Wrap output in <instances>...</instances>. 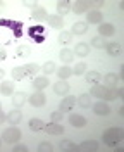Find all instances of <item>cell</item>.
Here are the masks:
<instances>
[{
  "label": "cell",
  "mask_w": 124,
  "mask_h": 152,
  "mask_svg": "<svg viewBox=\"0 0 124 152\" xmlns=\"http://www.w3.org/2000/svg\"><path fill=\"white\" fill-rule=\"evenodd\" d=\"M88 5H90V7H95L93 10H98L102 5H104V0H93V2H88Z\"/></svg>",
  "instance_id": "42"
},
{
  "label": "cell",
  "mask_w": 124,
  "mask_h": 152,
  "mask_svg": "<svg viewBox=\"0 0 124 152\" xmlns=\"http://www.w3.org/2000/svg\"><path fill=\"white\" fill-rule=\"evenodd\" d=\"M119 80H121V76L115 75V73H107L105 76H102L104 86H107V88H117V85H119Z\"/></svg>",
  "instance_id": "4"
},
{
  "label": "cell",
  "mask_w": 124,
  "mask_h": 152,
  "mask_svg": "<svg viewBox=\"0 0 124 152\" xmlns=\"http://www.w3.org/2000/svg\"><path fill=\"white\" fill-rule=\"evenodd\" d=\"M12 76H14V81H21V80H24L29 75H28V71H26V67L19 66V67H14L12 69Z\"/></svg>",
  "instance_id": "26"
},
{
  "label": "cell",
  "mask_w": 124,
  "mask_h": 152,
  "mask_svg": "<svg viewBox=\"0 0 124 152\" xmlns=\"http://www.w3.org/2000/svg\"><path fill=\"white\" fill-rule=\"evenodd\" d=\"M60 61H62L66 66H69V62L74 61V52L69 50V48H62V50H60Z\"/></svg>",
  "instance_id": "28"
},
{
  "label": "cell",
  "mask_w": 124,
  "mask_h": 152,
  "mask_svg": "<svg viewBox=\"0 0 124 152\" xmlns=\"http://www.w3.org/2000/svg\"><path fill=\"white\" fill-rule=\"evenodd\" d=\"M91 109H93V113L98 114V116H109L110 114V105L104 102V100H100V102H96V104H91Z\"/></svg>",
  "instance_id": "8"
},
{
  "label": "cell",
  "mask_w": 124,
  "mask_h": 152,
  "mask_svg": "<svg viewBox=\"0 0 124 152\" xmlns=\"http://www.w3.org/2000/svg\"><path fill=\"white\" fill-rule=\"evenodd\" d=\"M14 90H16V85H14V81H4V83L0 85V94L5 95V97H10V95H14Z\"/></svg>",
  "instance_id": "22"
},
{
  "label": "cell",
  "mask_w": 124,
  "mask_h": 152,
  "mask_svg": "<svg viewBox=\"0 0 124 152\" xmlns=\"http://www.w3.org/2000/svg\"><path fill=\"white\" fill-rule=\"evenodd\" d=\"M36 151L38 152H52L54 151V147H52V143L50 142H41V143H38Z\"/></svg>",
  "instance_id": "38"
},
{
  "label": "cell",
  "mask_w": 124,
  "mask_h": 152,
  "mask_svg": "<svg viewBox=\"0 0 124 152\" xmlns=\"http://www.w3.org/2000/svg\"><path fill=\"white\" fill-rule=\"evenodd\" d=\"M48 26L50 28H55V29H62L64 28V19L60 18V16H55V14H48Z\"/></svg>",
  "instance_id": "16"
},
{
  "label": "cell",
  "mask_w": 124,
  "mask_h": 152,
  "mask_svg": "<svg viewBox=\"0 0 124 152\" xmlns=\"http://www.w3.org/2000/svg\"><path fill=\"white\" fill-rule=\"evenodd\" d=\"M115 99H119L117 97V88H107L105 90V95H104V102H112V100H115Z\"/></svg>",
  "instance_id": "34"
},
{
  "label": "cell",
  "mask_w": 124,
  "mask_h": 152,
  "mask_svg": "<svg viewBox=\"0 0 124 152\" xmlns=\"http://www.w3.org/2000/svg\"><path fill=\"white\" fill-rule=\"evenodd\" d=\"M4 121H5V113H4V111H2V107H0V124L4 123Z\"/></svg>",
  "instance_id": "45"
},
{
  "label": "cell",
  "mask_w": 124,
  "mask_h": 152,
  "mask_svg": "<svg viewBox=\"0 0 124 152\" xmlns=\"http://www.w3.org/2000/svg\"><path fill=\"white\" fill-rule=\"evenodd\" d=\"M112 35H115L114 24H110V23H100L98 24V37L107 38V37H112Z\"/></svg>",
  "instance_id": "7"
},
{
  "label": "cell",
  "mask_w": 124,
  "mask_h": 152,
  "mask_svg": "<svg viewBox=\"0 0 124 152\" xmlns=\"http://www.w3.org/2000/svg\"><path fill=\"white\" fill-rule=\"evenodd\" d=\"M71 75H73V67L71 66H66V64H64L62 67H59L57 69V76L60 78V80H67Z\"/></svg>",
  "instance_id": "32"
},
{
  "label": "cell",
  "mask_w": 124,
  "mask_h": 152,
  "mask_svg": "<svg viewBox=\"0 0 124 152\" xmlns=\"http://www.w3.org/2000/svg\"><path fill=\"white\" fill-rule=\"evenodd\" d=\"M0 147H2V138H0Z\"/></svg>",
  "instance_id": "49"
},
{
  "label": "cell",
  "mask_w": 124,
  "mask_h": 152,
  "mask_svg": "<svg viewBox=\"0 0 124 152\" xmlns=\"http://www.w3.org/2000/svg\"><path fill=\"white\" fill-rule=\"evenodd\" d=\"M91 47H95V48H105V38L93 37V38H91Z\"/></svg>",
  "instance_id": "36"
},
{
  "label": "cell",
  "mask_w": 124,
  "mask_h": 152,
  "mask_svg": "<svg viewBox=\"0 0 124 152\" xmlns=\"http://www.w3.org/2000/svg\"><path fill=\"white\" fill-rule=\"evenodd\" d=\"M105 90H107V86L100 85V83H96V85H91V88H90L88 95H90V97H95V99H100V100H104Z\"/></svg>",
  "instance_id": "13"
},
{
  "label": "cell",
  "mask_w": 124,
  "mask_h": 152,
  "mask_svg": "<svg viewBox=\"0 0 124 152\" xmlns=\"http://www.w3.org/2000/svg\"><path fill=\"white\" fill-rule=\"evenodd\" d=\"M48 14H47V9L45 7H36V9H33V12H31V19L33 21H47Z\"/></svg>",
  "instance_id": "18"
},
{
  "label": "cell",
  "mask_w": 124,
  "mask_h": 152,
  "mask_svg": "<svg viewBox=\"0 0 124 152\" xmlns=\"http://www.w3.org/2000/svg\"><path fill=\"white\" fill-rule=\"evenodd\" d=\"M43 126H45L43 119L33 118V119L29 121V130H31V132H41V130H43Z\"/></svg>",
  "instance_id": "31"
},
{
  "label": "cell",
  "mask_w": 124,
  "mask_h": 152,
  "mask_svg": "<svg viewBox=\"0 0 124 152\" xmlns=\"http://www.w3.org/2000/svg\"><path fill=\"white\" fill-rule=\"evenodd\" d=\"M24 67H26L28 75H36V73L41 71V66H38V64H26Z\"/></svg>",
  "instance_id": "39"
},
{
  "label": "cell",
  "mask_w": 124,
  "mask_h": 152,
  "mask_svg": "<svg viewBox=\"0 0 124 152\" xmlns=\"http://www.w3.org/2000/svg\"><path fill=\"white\" fill-rule=\"evenodd\" d=\"M29 104L33 105V107H43V105L47 104V97L45 94L41 92V90H36V92H33V94L29 95Z\"/></svg>",
  "instance_id": "3"
},
{
  "label": "cell",
  "mask_w": 124,
  "mask_h": 152,
  "mask_svg": "<svg viewBox=\"0 0 124 152\" xmlns=\"http://www.w3.org/2000/svg\"><path fill=\"white\" fill-rule=\"evenodd\" d=\"M67 119H69V124L74 126V128H83L86 124V118L81 116V114H69Z\"/></svg>",
  "instance_id": "15"
},
{
  "label": "cell",
  "mask_w": 124,
  "mask_h": 152,
  "mask_svg": "<svg viewBox=\"0 0 124 152\" xmlns=\"http://www.w3.org/2000/svg\"><path fill=\"white\" fill-rule=\"evenodd\" d=\"M50 119H52L54 123H60V121L64 119V113H60V111H54V113L50 114Z\"/></svg>",
  "instance_id": "40"
},
{
  "label": "cell",
  "mask_w": 124,
  "mask_h": 152,
  "mask_svg": "<svg viewBox=\"0 0 124 152\" xmlns=\"http://www.w3.org/2000/svg\"><path fill=\"white\" fill-rule=\"evenodd\" d=\"M85 80L90 83V85H96V83L102 81V75H100L98 71H86Z\"/></svg>",
  "instance_id": "23"
},
{
  "label": "cell",
  "mask_w": 124,
  "mask_h": 152,
  "mask_svg": "<svg viewBox=\"0 0 124 152\" xmlns=\"http://www.w3.org/2000/svg\"><path fill=\"white\" fill-rule=\"evenodd\" d=\"M73 73L78 76H83V73H86V62H78L76 66L73 67Z\"/></svg>",
  "instance_id": "37"
},
{
  "label": "cell",
  "mask_w": 124,
  "mask_h": 152,
  "mask_svg": "<svg viewBox=\"0 0 124 152\" xmlns=\"http://www.w3.org/2000/svg\"><path fill=\"white\" fill-rule=\"evenodd\" d=\"M2 5H4V4H2V2H0V9H2Z\"/></svg>",
  "instance_id": "48"
},
{
  "label": "cell",
  "mask_w": 124,
  "mask_h": 152,
  "mask_svg": "<svg viewBox=\"0 0 124 152\" xmlns=\"http://www.w3.org/2000/svg\"><path fill=\"white\" fill-rule=\"evenodd\" d=\"M12 152H28V147H26L24 143L16 142V145H12Z\"/></svg>",
  "instance_id": "41"
},
{
  "label": "cell",
  "mask_w": 124,
  "mask_h": 152,
  "mask_svg": "<svg viewBox=\"0 0 124 152\" xmlns=\"http://www.w3.org/2000/svg\"><path fill=\"white\" fill-rule=\"evenodd\" d=\"M102 140L104 143L109 147V149H112L115 145H119V143L124 140V130L123 128H119V126H112V128H107L102 135Z\"/></svg>",
  "instance_id": "1"
},
{
  "label": "cell",
  "mask_w": 124,
  "mask_h": 152,
  "mask_svg": "<svg viewBox=\"0 0 124 152\" xmlns=\"http://www.w3.org/2000/svg\"><path fill=\"white\" fill-rule=\"evenodd\" d=\"M69 90H71V86H69V83H67L66 80H60V81H57V83L54 85V94L55 95L66 97V95L69 94Z\"/></svg>",
  "instance_id": "12"
},
{
  "label": "cell",
  "mask_w": 124,
  "mask_h": 152,
  "mask_svg": "<svg viewBox=\"0 0 124 152\" xmlns=\"http://www.w3.org/2000/svg\"><path fill=\"white\" fill-rule=\"evenodd\" d=\"M22 5H24V7H33V9H36V7H38V4H36V2H28V0H24V2H22Z\"/></svg>",
  "instance_id": "43"
},
{
  "label": "cell",
  "mask_w": 124,
  "mask_h": 152,
  "mask_svg": "<svg viewBox=\"0 0 124 152\" xmlns=\"http://www.w3.org/2000/svg\"><path fill=\"white\" fill-rule=\"evenodd\" d=\"M74 105H76V97H74V95H66V97L62 99L60 105H59V111H60V113H69Z\"/></svg>",
  "instance_id": "5"
},
{
  "label": "cell",
  "mask_w": 124,
  "mask_h": 152,
  "mask_svg": "<svg viewBox=\"0 0 124 152\" xmlns=\"http://www.w3.org/2000/svg\"><path fill=\"white\" fill-rule=\"evenodd\" d=\"M48 78L47 76H38V78H35L33 80V88L35 90H43V88H47L48 86Z\"/></svg>",
  "instance_id": "25"
},
{
  "label": "cell",
  "mask_w": 124,
  "mask_h": 152,
  "mask_svg": "<svg viewBox=\"0 0 124 152\" xmlns=\"http://www.w3.org/2000/svg\"><path fill=\"white\" fill-rule=\"evenodd\" d=\"M76 102H79L78 105H81L83 109H88V107H91V104H93V102H91V97H90L88 94H81L76 99Z\"/></svg>",
  "instance_id": "29"
},
{
  "label": "cell",
  "mask_w": 124,
  "mask_h": 152,
  "mask_svg": "<svg viewBox=\"0 0 124 152\" xmlns=\"http://www.w3.org/2000/svg\"><path fill=\"white\" fill-rule=\"evenodd\" d=\"M4 76H5V71H4V69H0V80H2Z\"/></svg>",
  "instance_id": "47"
},
{
  "label": "cell",
  "mask_w": 124,
  "mask_h": 152,
  "mask_svg": "<svg viewBox=\"0 0 124 152\" xmlns=\"http://www.w3.org/2000/svg\"><path fill=\"white\" fill-rule=\"evenodd\" d=\"M26 102H28V95L24 94V92H14V95H12V104H14L16 109L22 107Z\"/></svg>",
  "instance_id": "14"
},
{
  "label": "cell",
  "mask_w": 124,
  "mask_h": 152,
  "mask_svg": "<svg viewBox=\"0 0 124 152\" xmlns=\"http://www.w3.org/2000/svg\"><path fill=\"white\" fill-rule=\"evenodd\" d=\"M88 2H85V0H78V2H74L73 5H71V10L74 12V14H83V12H88Z\"/></svg>",
  "instance_id": "20"
},
{
  "label": "cell",
  "mask_w": 124,
  "mask_h": 152,
  "mask_svg": "<svg viewBox=\"0 0 124 152\" xmlns=\"http://www.w3.org/2000/svg\"><path fill=\"white\" fill-rule=\"evenodd\" d=\"M71 40H73V33H71V31H60L59 37H57V42L60 45H69Z\"/></svg>",
  "instance_id": "30"
},
{
  "label": "cell",
  "mask_w": 124,
  "mask_h": 152,
  "mask_svg": "<svg viewBox=\"0 0 124 152\" xmlns=\"http://www.w3.org/2000/svg\"><path fill=\"white\" fill-rule=\"evenodd\" d=\"M41 71H43L45 75H52V73H55V62H52V61L45 62V64L41 66Z\"/></svg>",
  "instance_id": "35"
},
{
  "label": "cell",
  "mask_w": 124,
  "mask_h": 152,
  "mask_svg": "<svg viewBox=\"0 0 124 152\" xmlns=\"http://www.w3.org/2000/svg\"><path fill=\"white\" fill-rule=\"evenodd\" d=\"M43 132L48 133V135H60V133H64V126H62L60 123H54V121H50V123H45Z\"/></svg>",
  "instance_id": "9"
},
{
  "label": "cell",
  "mask_w": 124,
  "mask_h": 152,
  "mask_svg": "<svg viewBox=\"0 0 124 152\" xmlns=\"http://www.w3.org/2000/svg\"><path fill=\"white\" fill-rule=\"evenodd\" d=\"M86 31H88V24L83 23V21H78L73 24V28H71V33H73V37L78 35V37H81V35H86Z\"/></svg>",
  "instance_id": "17"
},
{
  "label": "cell",
  "mask_w": 124,
  "mask_h": 152,
  "mask_svg": "<svg viewBox=\"0 0 124 152\" xmlns=\"http://www.w3.org/2000/svg\"><path fill=\"white\" fill-rule=\"evenodd\" d=\"M90 54V45L88 43H83V42H79L76 45V48H74V56H78V57H86Z\"/></svg>",
  "instance_id": "24"
},
{
  "label": "cell",
  "mask_w": 124,
  "mask_h": 152,
  "mask_svg": "<svg viewBox=\"0 0 124 152\" xmlns=\"http://www.w3.org/2000/svg\"><path fill=\"white\" fill-rule=\"evenodd\" d=\"M78 147H79V151H83V152H96L98 151V142L96 140H85Z\"/></svg>",
  "instance_id": "19"
},
{
  "label": "cell",
  "mask_w": 124,
  "mask_h": 152,
  "mask_svg": "<svg viewBox=\"0 0 124 152\" xmlns=\"http://www.w3.org/2000/svg\"><path fill=\"white\" fill-rule=\"evenodd\" d=\"M21 140V130H17L14 124L10 126V128H5L4 132H2V142L5 143H16Z\"/></svg>",
  "instance_id": "2"
},
{
  "label": "cell",
  "mask_w": 124,
  "mask_h": 152,
  "mask_svg": "<svg viewBox=\"0 0 124 152\" xmlns=\"http://www.w3.org/2000/svg\"><path fill=\"white\" fill-rule=\"evenodd\" d=\"M59 149H60L62 152H67V151L76 152V151H79V147H78L74 142H71V140H62V142L59 143Z\"/></svg>",
  "instance_id": "27"
},
{
  "label": "cell",
  "mask_w": 124,
  "mask_h": 152,
  "mask_svg": "<svg viewBox=\"0 0 124 152\" xmlns=\"http://www.w3.org/2000/svg\"><path fill=\"white\" fill-rule=\"evenodd\" d=\"M105 52L110 57H119L123 54V47L117 42H110V43H105Z\"/></svg>",
  "instance_id": "10"
},
{
  "label": "cell",
  "mask_w": 124,
  "mask_h": 152,
  "mask_svg": "<svg viewBox=\"0 0 124 152\" xmlns=\"http://www.w3.org/2000/svg\"><path fill=\"white\" fill-rule=\"evenodd\" d=\"M117 97H119V99L124 97V88H117Z\"/></svg>",
  "instance_id": "46"
},
{
  "label": "cell",
  "mask_w": 124,
  "mask_h": 152,
  "mask_svg": "<svg viewBox=\"0 0 124 152\" xmlns=\"http://www.w3.org/2000/svg\"><path fill=\"white\" fill-rule=\"evenodd\" d=\"M5 57H7V52H5L4 48H0V61H4Z\"/></svg>",
  "instance_id": "44"
},
{
  "label": "cell",
  "mask_w": 124,
  "mask_h": 152,
  "mask_svg": "<svg viewBox=\"0 0 124 152\" xmlns=\"http://www.w3.org/2000/svg\"><path fill=\"white\" fill-rule=\"evenodd\" d=\"M71 2H67V0H59L57 2V16H66V14H69V10H71Z\"/></svg>",
  "instance_id": "21"
},
{
  "label": "cell",
  "mask_w": 124,
  "mask_h": 152,
  "mask_svg": "<svg viewBox=\"0 0 124 152\" xmlns=\"http://www.w3.org/2000/svg\"><path fill=\"white\" fill-rule=\"evenodd\" d=\"M14 54H16V57H28L31 54V47L29 45H19L14 50Z\"/></svg>",
  "instance_id": "33"
},
{
  "label": "cell",
  "mask_w": 124,
  "mask_h": 152,
  "mask_svg": "<svg viewBox=\"0 0 124 152\" xmlns=\"http://www.w3.org/2000/svg\"><path fill=\"white\" fill-rule=\"evenodd\" d=\"M104 21V14L100 10H88L86 12V24H100Z\"/></svg>",
  "instance_id": "6"
},
{
  "label": "cell",
  "mask_w": 124,
  "mask_h": 152,
  "mask_svg": "<svg viewBox=\"0 0 124 152\" xmlns=\"http://www.w3.org/2000/svg\"><path fill=\"white\" fill-rule=\"evenodd\" d=\"M21 119H22V113H21L19 109H16V107L5 114V121H9V123L14 124V126H16V124H19Z\"/></svg>",
  "instance_id": "11"
}]
</instances>
